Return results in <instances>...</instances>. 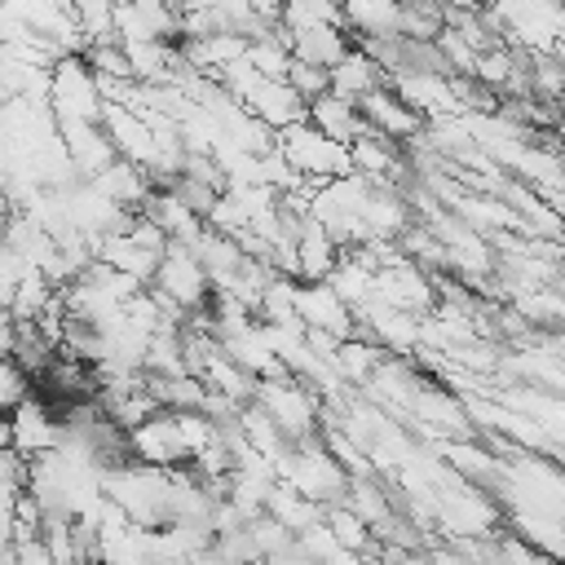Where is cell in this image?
I'll return each instance as SVG.
<instances>
[{
	"label": "cell",
	"mask_w": 565,
	"mask_h": 565,
	"mask_svg": "<svg viewBox=\"0 0 565 565\" xmlns=\"http://www.w3.org/2000/svg\"><path fill=\"white\" fill-rule=\"evenodd\" d=\"M102 494L137 525V530H163L172 521V468L150 463H115L102 477Z\"/></svg>",
	"instance_id": "1"
},
{
	"label": "cell",
	"mask_w": 565,
	"mask_h": 565,
	"mask_svg": "<svg viewBox=\"0 0 565 565\" xmlns=\"http://www.w3.org/2000/svg\"><path fill=\"white\" fill-rule=\"evenodd\" d=\"M274 150L287 159V168L296 177H305L309 185H327V181H340V177H353V159H349V146L331 141L327 132H318L309 119L305 124H291L274 137Z\"/></svg>",
	"instance_id": "2"
},
{
	"label": "cell",
	"mask_w": 565,
	"mask_h": 565,
	"mask_svg": "<svg viewBox=\"0 0 565 565\" xmlns=\"http://www.w3.org/2000/svg\"><path fill=\"white\" fill-rule=\"evenodd\" d=\"M278 481H282V486H291L296 494H305V499L322 503V508L344 503V499H349V486H353V477H349V472L340 468V459L322 446V437L291 446L287 463L278 468Z\"/></svg>",
	"instance_id": "3"
},
{
	"label": "cell",
	"mask_w": 565,
	"mask_h": 565,
	"mask_svg": "<svg viewBox=\"0 0 565 565\" xmlns=\"http://www.w3.org/2000/svg\"><path fill=\"white\" fill-rule=\"evenodd\" d=\"M256 406L278 424V433L300 446V441H313L318 437V419H322V397L313 388H305L300 380L291 375H278V380H260L256 384Z\"/></svg>",
	"instance_id": "4"
},
{
	"label": "cell",
	"mask_w": 565,
	"mask_h": 565,
	"mask_svg": "<svg viewBox=\"0 0 565 565\" xmlns=\"http://www.w3.org/2000/svg\"><path fill=\"white\" fill-rule=\"evenodd\" d=\"M49 110L53 119H75V124H102V88H97V75L84 57H62L53 66V97H49Z\"/></svg>",
	"instance_id": "5"
},
{
	"label": "cell",
	"mask_w": 565,
	"mask_h": 565,
	"mask_svg": "<svg viewBox=\"0 0 565 565\" xmlns=\"http://www.w3.org/2000/svg\"><path fill=\"white\" fill-rule=\"evenodd\" d=\"M150 287H154L168 305H177L181 313H203V309L212 305V282H207L199 256H194L190 247H181V243L168 247V256H163V265H159V274H154Z\"/></svg>",
	"instance_id": "6"
},
{
	"label": "cell",
	"mask_w": 565,
	"mask_h": 565,
	"mask_svg": "<svg viewBox=\"0 0 565 565\" xmlns=\"http://www.w3.org/2000/svg\"><path fill=\"white\" fill-rule=\"evenodd\" d=\"M375 300H384V305H393L402 313L428 318L437 309V278L428 269H419L415 260L397 256L375 274Z\"/></svg>",
	"instance_id": "7"
},
{
	"label": "cell",
	"mask_w": 565,
	"mask_h": 565,
	"mask_svg": "<svg viewBox=\"0 0 565 565\" xmlns=\"http://www.w3.org/2000/svg\"><path fill=\"white\" fill-rule=\"evenodd\" d=\"M128 459L150 463V468H190V446L181 437L177 411H159L141 428L128 433Z\"/></svg>",
	"instance_id": "8"
},
{
	"label": "cell",
	"mask_w": 565,
	"mask_h": 565,
	"mask_svg": "<svg viewBox=\"0 0 565 565\" xmlns=\"http://www.w3.org/2000/svg\"><path fill=\"white\" fill-rule=\"evenodd\" d=\"M388 88L424 119V124H437V119H455L463 115L459 106V93H455V79L450 75H411V71H397L388 75Z\"/></svg>",
	"instance_id": "9"
},
{
	"label": "cell",
	"mask_w": 565,
	"mask_h": 565,
	"mask_svg": "<svg viewBox=\"0 0 565 565\" xmlns=\"http://www.w3.org/2000/svg\"><path fill=\"white\" fill-rule=\"evenodd\" d=\"M358 110H362L366 132H375V137H384V141H393V146H415V141L424 137V119H419L388 84L375 88V93H366V97L358 102Z\"/></svg>",
	"instance_id": "10"
},
{
	"label": "cell",
	"mask_w": 565,
	"mask_h": 565,
	"mask_svg": "<svg viewBox=\"0 0 565 565\" xmlns=\"http://www.w3.org/2000/svg\"><path fill=\"white\" fill-rule=\"evenodd\" d=\"M296 318L305 322V331H322L331 340L358 335L353 309L331 291V282H296Z\"/></svg>",
	"instance_id": "11"
},
{
	"label": "cell",
	"mask_w": 565,
	"mask_h": 565,
	"mask_svg": "<svg viewBox=\"0 0 565 565\" xmlns=\"http://www.w3.org/2000/svg\"><path fill=\"white\" fill-rule=\"evenodd\" d=\"M102 132H106V141L115 146L119 159H128V163H137V168H146V172L154 168L159 141H154V128H150L137 110L106 102V110H102Z\"/></svg>",
	"instance_id": "12"
},
{
	"label": "cell",
	"mask_w": 565,
	"mask_h": 565,
	"mask_svg": "<svg viewBox=\"0 0 565 565\" xmlns=\"http://www.w3.org/2000/svg\"><path fill=\"white\" fill-rule=\"evenodd\" d=\"M172 35H177V9L154 4V0L115 4V40L119 44H172Z\"/></svg>",
	"instance_id": "13"
},
{
	"label": "cell",
	"mask_w": 565,
	"mask_h": 565,
	"mask_svg": "<svg viewBox=\"0 0 565 565\" xmlns=\"http://www.w3.org/2000/svg\"><path fill=\"white\" fill-rule=\"evenodd\" d=\"M243 106H247V115H252V119H260L274 137H278L282 128H291V124H305V119H309V106L296 97V88H291L287 79H260V84H256V93H252Z\"/></svg>",
	"instance_id": "14"
},
{
	"label": "cell",
	"mask_w": 565,
	"mask_h": 565,
	"mask_svg": "<svg viewBox=\"0 0 565 565\" xmlns=\"http://www.w3.org/2000/svg\"><path fill=\"white\" fill-rule=\"evenodd\" d=\"M9 428H13V450L22 459H35V455H49L62 446V424L35 397H26L18 411H9Z\"/></svg>",
	"instance_id": "15"
},
{
	"label": "cell",
	"mask_w": 565,
	"mask_h": 565,
	"mask_svg": "<svg viewBox=\"0 0 565 565\" xmlns=\"http://www.w3.org/2000/svg\"><path fill=\"white\" fill-rule=\"evenodd\" d=\"M344 31H353L358 44L402 40V4H393V0H353V4H344Z\"/></svg>",
	"instance_id": "16"
},
{
	"label": "cell",
	"mask_w": 565,
	"mask_h": 565,
	"mask_svg": "<svg viewBox=\"0 0 565 565\" xmlns=\"http://www.w3.org/2000/svg\"><path fill=\"white\" fill-rule=\"evenodd\" d=\"M282 35L291 44V57L305 66H318V71H331L353 49L344 26H309V31H282Z\"/></svg>",
	"instance_id": "17"
},
{
	"label": "cell",
	"mask_w": 565,
	"mask_h": 565,
	"mask_svg": "<svg viewBox=\"0 0 565 565\" xmlns=\"http://www.w3.org/2000/svg\"><path fill=\"white\" fill-rule=\"evenodd\" d=\"M388 84V75H384V66L371 57V53H362L358 44L331 66V93L335 97H349V102H362L366 93H375V88H384Z\"/></svg>",
	"instance_id": "18"
},
{
	"label": "cell",
	"mask_w": 565,
	"mask_h": 565,
	"mask_svg": "<svg viewBox=\"0 0 565 565\" xmlns=\"http://www.w3.org/2000/svg\"><path fill=\"white\" fill-rule=\"evenodd\" d=\"M340 256H344V247H340L322 225L305 221V230H300V238H296V269H300V282H327V278L335 274Z\"/></svg>",
	"instance_id": "19"
},
{
	"label": "cell",
	"mask_w": 565,
	"mask_h": 565,
	"mask_svg": "<svg viewBox=\"0 0 565 565\" xmlns=\"http://www.w3.org/2000/svg\"><path fill=\"white\" fill-rule=\"evenodd\" d=\"M309 124H313L318 132H327L331 141H340V146H353V141L366 132L358 102L335 97V93H322L318 102H309Z\"/></svg>",
	"instance_id": "20"
},
{
	"label": "cell",
	"mask_w": 565,
	"mask_h": 565,
	"mask_svg": "<svg viewBox=\"0 0 565 565\" xmlns=\"http://www.w3.org/2000/svg\"><path fill=\"white\" fill-rule=\"evenodd\" d=\"M93 185H97L110 203H119V207H128V212H141V203H146V199H150V190H154L150 172H146V168H137V163H128V159H115L106 172H97V177H93Z\"/></svg>",
	"instance_id": "21"
},
{
	"label": "cell",
	"mask_w": 565,
	"mask_h": 565,
	"mask_svg": "<svg viewBox=\"0 0 565 565\" xmlns=\"http://www.w3.org/2000/svg\"><path fill=\"white\" fill-rule=\"evenodd\" d=\"M265 516H274L287 534H296V539H300L305 530H313V525L327 516V508H322V503H313V499H305V494H296L291 486H282V481H278V486L269 490V499H265Z\"/></svg>",
	"instance_id": "22"
},
{
	"label": "cell",
	"mask_w": 565,
	"mask_h": 565,
	"mask_svg": "<svg viewBox=\"0 0 565 565\" xmlns=\"http://www.w3.org/2000/svg\"><path fill=\"white\" fill-rule=\"evenodd\" d=\"M327 282H331V291H335L349 309H362L366 300H375V269H371L358 252H344L340 265H335V274H331Z\"/></svg>",
	"instance_id": "23"
},
{
	"label": "cell",
	"mask_w": 565,
	"mask_h": 565,
	"mask_svg": "<svg viewBox=\"0 0 565 565\" xmlns=\"http://www.w3.org/2000/svg\"><path fill=\"white\" fill-rule=\"evenodd\" d=\"M380 362H384V349L380 344H371V340H362V335H353V340H344L340 349H335V358H331V371L340 375V384H371V375L380 371Z\"/></svg>",
	"instance_id": "24"
},
{
	"label": "cell",
	"mask_w": 565,
	"mask_h": 565,
	"mask_svg": "<svg viewBox=\"0 0 565 565\" xmlns=\"http://www.w3.org/2000/svg\"><path fill=\"white\" fill-rule=\"evenodd\" d=\"M327 530L335 534V543L340 547H349V552H358V556H371L380 543H375V534H371V525L353 512V508H344V503H335V508H327Z\"/></svg>",
	"instance_id": "25"
},
{
	"label": "cell",
	"mask_w": 565,
	"mask_h": 565,
	"mask_svg": "<svg viewBox=\"0 0 565 565\" xmlns=\"http://www.w3.org/2000/svg\"><path fill=\"white\" fill-rule=\"evenodd\" d=\"M247 62L265 75V79H287V71H291V44H287V35L282 31H269V35H260V40H252L247 44Z\"/></svg>",
	"instance_id": "26"
},
{
	"label": "cell",
	"mask_w": 565,
	"mask_h": 565,
	"mask_svg": "<svg viewBox=\"0 0 565 565\" xmlns=\"http://www.w3.org/2000/svg\"><path fill=\"white\" fill-rule=\"evenodd\" d=\"M309 26H344V9H335V4H327V0L282 4L278 31H309Z\"/></svg>",
	"instance_id": "27"
},
{
	"label": "cell",
	"mask_w": 565,
	"mask_h": 565,
	"mask_svg": "<svg viewBox=\"0 0 565 565\" xmlns=\"http://www.w3.org/2000/svg\"><path fill=\"white\" fill-rule=\"evenodd\" d=\"M446 31V9L437 4H402V40H419V44H437V35Z\"/></svg>",
	"instance_id": "28"
},
{
	"label": "cell",
	"mask_w": 565,
	"mask_h": 565,
	"mask_svg": "<svg viewBox=\"0 0 565 565\" xmlns=\"http://www.w3.org/2000/svg\"><path fill=\"white\" fill-rule=\"evenodd\" d=\"M287 84H291V88H296V97L309 106V102H318L322 93H331V71H318V66L291 62V71H287Z\"/></svg>",
	"instance_id": "29"
},
{
	"label": "cell",
	"mask_w": 565,
	"mask_h": 565,
	"mask_svg": "<svg viewBox=\"0 0 565 565\" xmlns=\"http://www.w3.org/2000/svg\"><path fill=\"white\" fill-rule=\"evenodd\" d=\"M0 455H4V450H0Z\"/></svg>",
	"instance_id": "30"
}]
</instances>
